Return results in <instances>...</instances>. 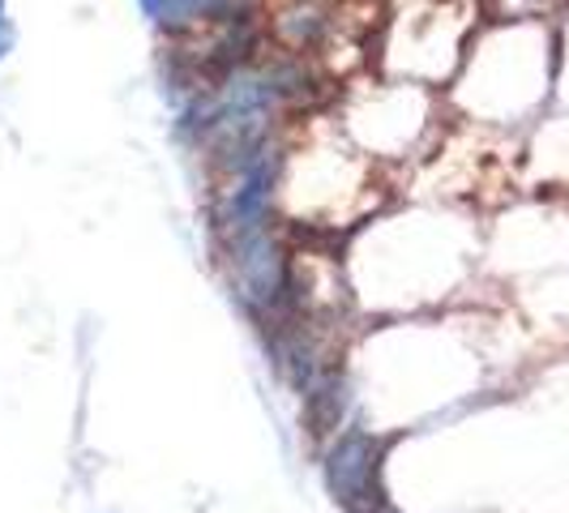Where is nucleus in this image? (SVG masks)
<instances>
[{"instance_id":"2","label":"nucleus","mask_w":569,"mask_h":513,"mask_svg":"<svg viewBox=\"0 0 569 513\" xmlns=\"http://www.w3.org/2000/svg\"><path fill=\"white\" fill-rule=\"evenodd\" d=\"M236 265H240V283L249 286V295L270 304L283 291V256L270 244L266 231H244L240 249H236Z\"/></svg>"},{"instance_id":"6","label":"nucleus","mask_w":569,"mask_h":513,"mask_svg":"<svg viewBox=\"0 0 569 513\" xmlns=\"http://www.w3.org/2000/svg\"><path fill=\"white\" fill-rule=\"evenodd\" d=\"M0 22H4V0H0Z\"/></svg>"},{"instance_id":"4","label":"nucleus","mask_w":569,"mask_h":513,"mask_svg":"<svg viewBox=\"0 0 569 513\" xmlns=\"http://www.w3.org/2000/svg\"><path fill=\"white\" fill-rule=\"evenodd\" d=\"M138 4H142L154 22H163V18H168V9H171V0H138Z\"/></svg>"},{"instance_id":"3","label":"nucleus","mask_w":569,"mask_h":513,"mask_svg":"<svg viewBox=\"0 0 569 513\" xmlns=\"http://www.w3.org/2000/svg\"><path fill=\"white\" fill-rule=\"evenodd\" d=\"M236 0H171L168 18L171 27H184V22H201V18H223Z\"/></svg>"},{"instance_id":"1","label":"nucleus","mask_w":569,"mask_h":513,"mask_svg":"<svg viewBox=\"0 0 569 513\" xmlns=\"http://www.w3.org/2000/svg\"><path fill=\"white\" fill-rule=\"evenodd\" d=\"M330 492L347 513H372L381 505L377 487V441L369 432H347L326 457Z\"/></svg>"},{"instance_id":"5","label":"nucleus","mask_w":569,"mask_h":513,"mask_svg":"<svg viewBox=\"0 0 569 513\" xmlns=\"http://www.w3.org/2000/svg\"><path fill=\"white\" fill-rule=\"evenodd\" d=\"M9 48H13V27H9V22H0V60H4Z\"/></svg>"}]
</instances>
